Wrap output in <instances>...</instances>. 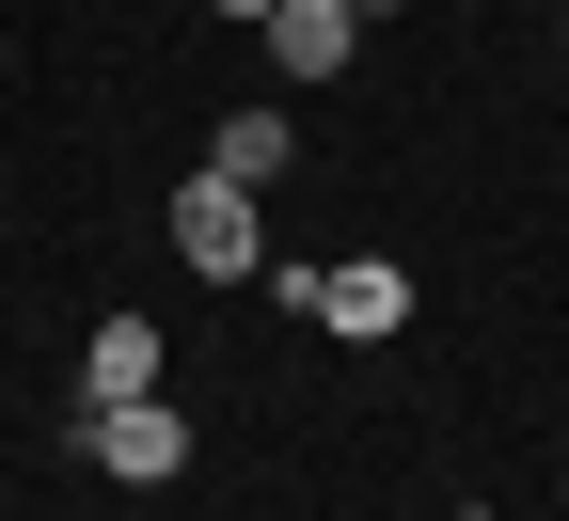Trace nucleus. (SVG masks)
I'll list each match as a JSON object with an SVG mask.
<instances>
[{"label": "nucleus", "mask_w": 569, "mask_h": 521, "mask_svg": "<svg viewBox=\"0 0 569 521\" xmlns=\"http://www.w3.org/2000/svg\"><path fill=\"white\" fill-rule=\"evenodd\" d=\"M443 521H490V505H443Z\"/></svg>", "instance_id": "9"}, {"label": "nucleus", "mask_w": 569, "mask_h": 521, "mask_svg": "<svg viewBox=\"0 0 569 521\" xmlns=\"http://www.w3.org/2000/svg\"><path fill=\"white\" fill-rule=\"evenodd\" d=\"M206 17H253V32H269V0H206Z\"/></svg>", "instance_id": "7"}, {"label": "nucleus", "mask_w": 569, "mask_h": 521, "mask_svg": "<svg viewBox=\"0 0 569 521\" xmlns=\"http://www.w3.org/2000/svg\"><path fill=\"white\" fill-rule=\"evenodd\" d=\"M348 48H365V17H348V0H269V63H284V80H332Z\"/></svg>", "instance_id": "4"}, {"label": "nucleus", "mask_w": 569, "mask_h": 521, "mask_svg": "<svg viewBox=\"0 0 569 521\" xmlns=\"http://www.w3.org/2000/svg\"><path fill=\"white\" fill-rule=\"evenodd\" d=\"M80 395H159V332H142V317H96V348H80Z\"/></svg>", "instance_id": "5"}, {"label": "nucleus", "mask_w": 569, "mask_h": 521, "mask_svg": "<svg viewBox=\"0 0 569 521\" xmlns=\"http://www.w3.org/2000/svg\"><path fill=\"white\" fill-rule=\"evenodd\" d=\"M80 459L127 474V490H174L190 474V411L174 395H80Z\"/></svg>", "instance_id": "1"}, {"label": "nucleus", "mask_w": 569, "mask_h": 521, "mask_svg": "<svg viewBox=\"0 0 569 521\" xmlns=\"http://www.w3.org/2000/svg\"><path fill=\"white\" fill-rule=\"evenodd\" d=\"M348 17H396V0H348Z\"/></svg>", "instance_id": "8"}, {"label": "nucleus", "mask_w": 569, "mask_h": 521, "mask_svg": "<svg viewBox=\"0 0 569 521\" xmlns=\"http://www.w3.org/2000/svg\"><path fill=\"white\" fill-rule=\"evenodd\" d=\"M174 253H190L206 284H253V269H269V238H253V190H238V174H190V190H174Z\"/></svg>", "instance_id": "2"}, {"label": "nucleus", "mask_w": 569, "mask_h": 521, "mask_svg": "<svg viewBox=\"0 0 569 521\" xmlns=\"http://www.w3.org/2000/svg\"><path fill=\"white\" fill-rule=\"evenodd\" d=\"M317 332H348V348L411 332V269H396V253H348V269H317Z\"/></svg>", "instance_id": "3"}, {"label": "nucleus", "mask_w": 569, "mask_h": 521, "mask_svg": "<svg viewBox=\"0 0 569 521\" xmlns=\"http://www.w3.org/2000/svg\"><path fill=\"white\" fill-rule=\"evenodd\" d=\"M284 142H301V127H284V96H269V111H238L222 142H206V174H238V190H269V174H284Z\"/></svg>", "instance_id": "6"}]
</instances>
